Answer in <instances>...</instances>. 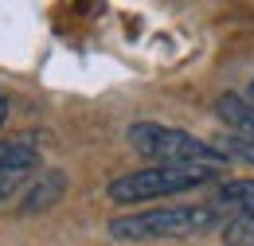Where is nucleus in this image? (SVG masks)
I'll return each instance as SVG.
<instances>
[{"label": "nucleus", "instance_id": "5", "mask_svg": "<svg viewBox=\"0 0 254 246\" xmlns=\"http://www.w3.org/2000/svg\"><path fill=\"white\" fill-rule=\"evenodd\" d=\"M219 203H235L243 215H254V180H231V184H223Z\"/></svg>", "mask_w": 254, "mask_h": 246}, {"label": "nucleus", "instance_id": "11", "mask_svg": "<svg viewBox=\"0 0 254 246\" xmlns=\"http://www.w3.org/2000/svg\"><path fill=\"white\" fill-rule=\"evenodd\" d=\"M251 98H254V86H251Z\"/></svg>", "mask_w": 254, "mask_h": 246}, {"label": "nucleus", "instance_id": "7", "mask_svg": "<svg viewBox=\"0 0 254 246\" xmlns=\"http://www.w3.org/2000/svg\"><path fill=\"white\" fill-rule=\"evenodd\" d=\"M227 243L231 246H254V215H239L227 227Z\"/></svg>", "mask_w": 254, "mask_h": 246}, {"label": "nucleus", "instance_id": "2", "mask_svg": "<svg viewBox=\"0 0 254 246\" xmlns=\"http://www.w3.org/2000/svg\"><path fill=\"white\" fill-rule=\"evenodd\" d=\"M215 223V207H160L141 215L110 219V235L122 243H149V239H191Z\"/></svg>", "mask_w": 254, "mask_h": 246}, {"label": "nucleus", "instance_id": "1", "mask_svg": "<svg viewBox=\"0 0 254 246\" xmlns=\"http://www.w3.org/2000/svg\"><path fill=\"white\" fill-rule=\"evenodd\" d=\"M129 145L141 156L157 160V164H172V168H188V164H223L227 153L203 145L199 137H191L184 129H168V125L157 122H137L129 125Z\"/></svg>", "mask_w": 254, "mask_h": 246}, {"label": "nucleus", "instance_id": "10", "mask_svg": "<svg viewBox=\"0 0 254 246\" xmlns=\"http://www.w3.org/2000/svg\"><path fill=\"white\" fill-rule=\"evenodd\" d=\"M4 118H8V98L0 94V125H4Z\"/></svg>", "mask_w": 254, "mask_h": 246}, {"label": "nucleus", "instance_id": "8", "mask_svg": "<svg viewBox=\"0 0 254 246\" xmlns=\"http://www.w3.org/2000/svg\"><path fill=\"white\" fill-rule=\"evenodd\" d=\"M24 180H28V168H0V203L8 195H16L24 187Z\"/></svg>", "mask_w": 254, "mask_h": 246}, {"label": "nucleus", "instance_id": "9", "mask_svg": "<svg viewBox=\"0 0 254 246\" xmlns=\"http://www.w3.org/2000/svg\"><path fill=\"white\" fill-rule=\"evenodd\" d=\"M235 153L243 160H254V141H235Z\"/></svg>", "mask_w": 254, "mask_h": 246}, {"label": "nucleus", "instance_id": "4", "mask_svg": "<svg viewBox=\"0 0 254 246\" xmlns=\"http://www.w3.org/2000/svg\"><path fill=\"white\" fill-rule=\"evenodd\" d=\"M63 172H47V176H39V184L24 195V211H43V207H51V203H59V195H63Z\"/></svg>", "mask_w": 254, "mask_h": 246}, {"label": "nucleus", "instance_id": "3", "mask_svg": "<svg viewBox=\"0 0 254 246\" xmlns=\"http://www.w3.org/2000/svg\"><path fill=\"white\" fill-rule=\"evenodd\" d=\"M211 168L207 164H188V168H172V164H153V168H137L126 172L110 184V199L114 203H145L157 195H176V191H191V187L207 184Z\"/></svg>", "mask_w": 254, "mask_h": 246}, {"label": "nucleus", "instance_id": "6", "mask_svg": "<svg viewBox=\"0 0 254 246\" xmlns=\"http://www.w3.org/2000/svg\"><path fill=\"white\" fill-rule=\"evenodd\" d=\"M35 164H39L35 149L16 145V141H0V168H28V172H32Z\"/></svg>", "mask_w": 254, "mask_h": 246}]
</instances>
